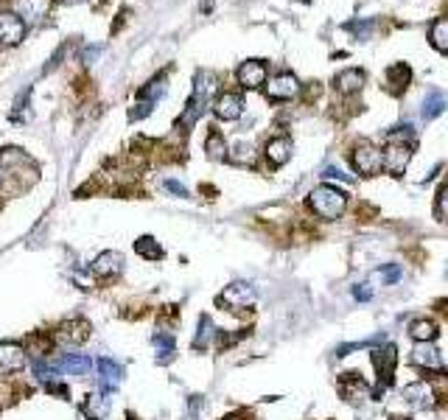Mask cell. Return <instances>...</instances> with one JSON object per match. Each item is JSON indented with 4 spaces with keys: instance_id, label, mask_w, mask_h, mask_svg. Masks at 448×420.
I'll use <instances>...</instances> for the list:
<instances>
[{
    "instance_id": "f6af8a7d",
    "label": "cell",
    "mask_w": 448,
    "mask_h": 420,
    "mask_svg": "<svg viewBox=\"0 0 448 420\" xmlns=\"http://www.w3.org/2000/svg\"><path fill=\"white\" fill-rule=\"evenodd\" d=\"M398 420H403V418H398Z\"/></svg>"
},
{
    "instance_id": "4316f807",
    "label": "cell",
    "mask_w": 448,
    "mask_h": 420,
    "mask_svg": "<svg viewBox=\"0 0 448 420\" xmlns=\"http://www.w3.org/2000/svg\"><path fill=\"white\" fill-rule=\"evenodd\" d=\"M213 339H216V328L210 323V317H199V328H196V336H193V348L205 350V348H210Z\"/></svg>"
},
{
    "instance_id": "6da1fadb",
    "label": "cell",
    "mask_w": 448,
    "mask_h": 420,
    "mask_svg": "<svg viewBox=\"0 0 448 420\" xmlns=\"http://www.w3.org/2000/svg\"><path fill=\"white\" fill-rule=\"evenodd\" d=\"M309 210L314 216H319L322 222H336L348 210V196H345V190L325 183L309 193Z\"/></svg>"
},
{
    "instance_id": "f35d334b",
    "label": "cell",
    "mask_w": 448,
    "mask_h": 420,
    "mask_svg": "<svg viewBox=\"0 0 448 420\" xmlns=\"http://www.w3.org/2000/svg\"><path fill=\"white\" fill-rule=\"evenodd\" d=\"M163 188H166V190H171V193H177V196H188V188L182 185V183H177V180H166Z\"/></svg>"
},
{
    "instance_id": "7bdbcfd3",
    "label": "cell",
    "mask_w": 448,
    "mask_h": 420,
    "mask_svg": "<svg viewBox=\"0 0 448 420\" xmlns=\"http://www.w3.org/2000/svg\"><path fill=\"white\" fill-rule=\"evenodd\" d=\"M224 420H247V415H227Z\"/></svg>"
},
{
    "instance_id": "e575fe53",
    "label": "cell",
    "mask_w": 448,
    "mask_h": 420,
    "mask_svg": "<svg viewBox=\"0 0 448 420\" xmlns=\"http://www.w3.org/2000/svg\"><path fill=\"white\" fill-rule=\"evenodd\" d=\"M322 177H325V180H336V183H351V177H345L336 166H328V168L322 171Z\"/></svg>"
},
{
    "instance_id": "d4e9b609",
    "label": "cell",
    "mask_w": 448,
    "mask_h": 420,
    "mask_svg": "<svg viewBox=\"0 0 448 420\" xmlns=\"http://www.w3.org/2000/svg\"><path fill=\"white\" fill-rule=\"evenodd\" d=\"M448 98L446 93H440V90H429L426 98H423V109H420V115L426 118V121H432V118H437L443 109H446Z\"/></svg>"
},
{
    "instance_id": "7c38bea8",
    "label": "cell",
    "mask_w": 448,
    "mask_h": 420,
    "mask_svg": "<svg viewBox=\"0 0 448 420\" xmlns=\"http://www.w3.org/2000/svg\"><path fill=\"white\" fill-rule=\"evenodd\" d=\"M23 37H26V23L11 11H0V45H20Z\"/></svg>"
},
{
    "instance_id": "f546056e",
    "label": "cell",
    "mask_w": 448,
    "mask_h": 420,
    "mask_svg": "<svg viewBox=\"0 0 448 420\" xmlns=\"http://www.w3.org/2000/svg\"><path fill=\"white\" fill-rule=\"evenodd\" d=\"M166 90H169V85H166V76H157V79H151L140 93H137V98L140 101H149V104H154L160 95H166Z\"/></svg>"
},
{
    "instance_id": "4fadbf2b",
    "label": "cell",
    "mask_w": 448,
    "mask_h": 420,
    "mask_svg": "<svg viewBox=\"0 0 448 420\" xmlns=\"http://www.w3.org/2000/svg\"><path fill=\"white\" fill-rule=\"evenodd\" d=\"M124 272V255L115 252V249H107L101 252L95 261H92V275L101 280H110V278H118Z\"/></svg>"
},
{
    "instance_id": "ba28073f",
    "label": "cell",
    "mask_w": 448,
    "mask_h": 420,
    "mask_svg": "<svg viewBox=\"0 0 448 420\" xmlns=\"http://www.w3.org/2000/svg\"><path fill=\"white\" fill-rule=\"evenodd\" d=\"M235 79H238V85L244 90H258L261 85H267V65L258 62V59H247L235 70Z\"/></svg>"
},
{
    "instance_id": "ab89813d",
    "label": "cell",
    "mask_w": 448,
    "mask_h": 420,
    "mask_svg": "<svg viewBox=\"0 0 448 420\" xmlns=\"http://www.w3.org/2000/svg\"><path fill=\"white\" fill-rule=\"evenodd\" d=\"M199 406H202V398H199V395H193V398H191V415H193V418H196Z\"/></svg>"
},
{
    "instance_id": "9c48e42d",
    "label": "cell",
    "mask_w": 448,
    "mask_h": 420,
    "mask_svg": "<svg viewBox=\"0 0 448 420\" xmlns=\"http://www.w3.org/2000/svg\"><path fill=\"white\" fill-rule=\"evenodd\" d=\"M28 362V353L20 342H0V373H20Z\"/></svg>"
},
{
    "instance_id": "cb8c5ba5",
    "label": "cell",
    "mask_w": 448,
    "mask_h": 420,
    "mask_svg": "<svg viewBox=\"0 0 448 420\" xmlns=\"http://www.w3.org/2000/svg\"><path fill=\"white\" fill-rule=\"evenodd\" d=\"M82 412H85L90 420L104 418V415L110 412V398H107V392H104V389H101V392H90L85 406H82Z\"/></svg>"
},
{
    "instance_id": "277c9868",
    "label": "cell",
    "mask_w": 448,
    "mask_h": 420,
    "mask_svg": "<svg viewBox=\"0 0 448 420\" xmlns=\"http://www.w3.org/2000/svg\"><path fill=\"white\" fill-rule=\"evenodd\" d=\"M351 166H353V171L358 177H375L384 168V151H378L370 143H361L351 154Z\"/></svg>"
},
{
    "instance_id": "ee69618b",
    "label": "cell",
    "mask_w": 448,
    "mask_h": 420,
    "mask_svg": "<svg viewBox=\"0 0 448 420\" xmlns=\"http://www.w3.org/2000/svg\"><path fill=\"white\" fill-rule=\"evenodd\" d=\"M59 3H70V0H59Z\"/></svg>"
},
{
    "instance_id": "1f68e13d",
    "label": "cell",
    "mask_w": 448,
    "mask_h": 420,
    "mask_svg": "<svg viewBox=\"0 0 448 420\" xmlns=\"http://www.w3.org/2000/svg\"><path fill=\"white\" fill-rule=\"evenodd\" d=\"M401 266L398 264H387V266H381V278H384V283L387 286H395L398 280H401Z\"/></svg>"
},
{
    "instance_id": "52a82bcc",
    "label": "cell",
    "mask_w": 448,
    "mask_h": 420,
    "mask_svg": "<svg viewBox=\"0 0 448 420\" xmlns=\"http://www.w3.org/2000/svg\"><path fill=\"white\" fill-rule=\"evenodd\" d=\"M409 160H412V146L390 143L384 149V168H387L390 177H403L406 168H409Z\"/></svg>"
},
{
    "instance_id": "3957f363",
    "label": "cell",
    "mask_w": 448,
    "mask_h": 420,
    "mask_svg": "<svg viewBox=\"0 0 448 420\" xmlns=\"http://www.w3.org/2000/svg\"><path fill=\"white\" fill-rule=\"evenodd\" d=\"M255 300H258L255 289L244 280H235V283L224 286V291L219 294V306L230 308V311H247V308L255 306Z\"/></svg>"
},
{
    "instance_id": "60d3db41",
    "label": "cell",
    "mask_w": 448,
    "mask_h": 420,
    "mask_svg": "<svg viewBox=\"0 0 448 420\" xmlns=\"http://www.w3.org/2000/svg\"><path fill=\"white\" fill-rule=\"evenodd\" d=\"M98 53H101V45H98V48H87V53H85V62L90 65V62H92Z\"/></svg>"
},
{
    "instance_id": "8d00e7d4",
    "label": "cell",
    "mask_w": 448,
    "mask_h": 420,
    "mask_svg": "<svg viewBox=\"0 0 448 420\" xmlns=\"http://www.w3.org/2000/svg\"><path fill=\"white\" fill-rule=\"evenodd\" d=\"M437 213H440V216L448 222V185L440 190V199H437Z\"/></svg>"
},
{
    "instance_id": "d6a6232c",
    "label": "cell",
    "mask_w": 448,
    "mask_h": 420,
    "mask_svg": "<svg viewBox=\"0 0 448 420\" xmlns=\"http://www.w3.org/2000/svg\"><path fill=\"white\" fill-rule=\"evenodd\" d=\"M390 143L412 146V143H415V132H412V126H398V132H393V135H390Z\"/></svg>"
},
{
    "instance_id": "e0dca14e",
    "label": "cell",
    "mask_w": 448,
    "mask_h": 420,
    "mask_svg": "<svg viewBox=\"0 0 448 420\" xmlns=\"http://www.w3.org/2000/svg\"><path fill=\"white\" fill-rule=\"evenodd\" d=\"M56 367H59L62 373L76 375V378H85V375H90V370H92V359L82 356V353H65V356H62V362H59Z\"/></svg>"
},
{
    "instance_id": "836d02e7",
    "label": "cell",
    "mask_w": 448,
    "mask_h": 420,
    "mask_svg": "<svg viewBox=\"0 0 448 420\" xmlns=\"http://www.w3.org/2000/svg\"><path fill=\"white\" fill-rule=\"evenodd\" d=\"M353 297L358 303H367V300H373V289L367 283H358V286H353Z\"/></svg>"
},
{
    "instance_id": "f1b7e54d",
    "label": "cell",
    "mask_w": 448,
    "mask_h": 420,
    "mask_svg": "<svg viewBox=\"0 0 448 420\" xmlns=\"http://www.w3.org/2000/svg\"><path fill=\"white\" fill-rule=\"evenodd\" d=\"M429 40H432V45L437 48V50L448 53V17L437 20V23L429 28Z\"/></svg>"
},
{
    "instance_id": "4dcf8cb0",
    "label": "cell",
    "mask_w": 448,
    "mask_h": 420,
    "mask_svg": "<svg viewBox=\"0 0 448 420\" xmlns=\"http://www.w3.org/2000/svg\"><path fill=\"white\" fill-rule=\"evenodd\" d=\"M154 348H157V362H169L174 356V336L171 333H157L154 336Z\"/></svg>"
},
{
    "instance_id": "5b68a950",
    "label": "cell",
    "mask_w": 448,
    "mask_h": 420,
    "mask_svg": "<svg viewBox=\"0 0 448 420\" xmlns=\"http://www.w3.org/2000/svg\"><path fill=\"white\" fill-rule=\"evenodd\" d=\"M403 401L409 404V406H415V409H432L434 404H437V389H434V384L432 381H426V378H420V381H412V384H406L401 389Z\"/></svg>"
},
{
    "instance_id": "30bf717a",
    "label": "cell",
    "mask_w": 448,
    "mask_h": 420,
    "mask_svg": "<svg viewBox=\"0 0 448 420\" xmlns=\"http://www.w3.org/2000/svg\"><path fill=\"white\" fill-rule=\"evenodd\" d=\"M300 93V82L292 73H277L267 82V95L272 101H292Z\"/></svg>"
},
{
    "instance_id": "74e56055",
    "label": "cell",
    "mask_w": 448,
    "mask_h": 420,
    "mask_svg": "<svg viewBox=\"0 0 448 420\" xmlns=\"http://www.w3.org/2000/svg\"><path fill=\"white\" fill-rule=\"evenodd\" d=\"M351 31H356L358 40H367V34H370V28H373V23H351L348 26Z\"/></svg>"
},
{
    "instance_id": "7a4b0ae2",
    "label": "cell",
    "mask_w": 448,
    "mask_h": 420,
    "mask_svg": "<svg viewBox=\"0 0 448 420\" xmlns=\"http://www.w3.org/2000/svg\"><path fill=\"white\" fill-rule=\"evenodd\" d=\"M216 90H219L216 79H213L210 73H199V76H196V85H193V95H191V101H188V107H185V112H182V118H179V124H182V126L196 124V118L205 112V107L210 104V98H213Z\"/></svg>"
},
{
    "instance_id": "603a6c76",
    "label": "cell",
    "mask_w": 448,
    "mask_h": 420,
    "mask_svg": "<svg viewBox=\"0 0 448 420\" xmlns=\"http://www.w3.org/2000/svg\"><path fill=\"white\" fill-rule=\"evenodd\" d=\"M387 79H390V90L395 95H401L409 85H412V68L403 65V62H395L390 70H387Z\"/></svg>"
},
{
    "instance_id": "44dd1931",
    "label": "cell",
    "mask_w": 448,
    "mask_h": 420,
    "mask_svg": "<svg viewBox=\"0 0 448 420\" xmlns=\"http://www.w3.org/2000/svg\"><path fill=\"white\" fill-rule=\"evenodd\" d=\"M267 160L272 166H286L292 160V140L289 138H272L264 149Z\"/></svg>"
},
{
    "instance_id": "2e32d148",
    "label": "cell",
    "mask_w": 448,
    "mask_h": 420,
    "mask_svg": "<svg viewBox=\"0 0 448 420\" xmlns=\"http://www.w3.org/2000/svg\"><path fill=\"white\" fill-rule=\"evenodd\" d=\"M95 373H98L101 389H104V392H112V389H118V384H121V378H124V367H121L118 362H112V359H98Z\"/></svg>"
},
{
    "instance_id": "7402d4cb",
    "label": "cell",
    "mask_w": 448,
    "mask_h": 420,
    "mask_svg": "<svg viewBox=\"0 0 448 420\" xmlns=\"http://www.w3.org/2000/svg\"><path fill=\"white\" fill-rule=\"evenodd\" d=\"M227 160H230V163H235V166H255L258 151H255V146H252V143L238 140V143H233V146H230Z\"/></svg>"
},
{
    "instance_id": "d6986e66",
    "label": "cell",
    "mask_w": 448,
    "mask_h": 420,
    "mask_svg": "<svg viewBox=\"0 0 448 420\" xmlns=\"http://www.w3.org/2000/svg\"><path fill=\"white\" fill-rule=\"evenodd\" d=\"M437 333H440V328H437L434 320H429V317H417V320L409 323V336L415 339V345H420V342H434Z\"/></svg>"
},
{
    "instance_id": "83f0119b",
    "label": "cell",
    "mask_w": 448,
    "mask_h": 420,
    "mask_svg": "<svg viewBox=\"0 0 448 420\" xmlns=\"http://www.w3.org/2000/svg\"><path fill=\"white\" fill-rule=\"evenodd\" d=\"M205 151H208V157H210V160L222 163V160H227V151H230V146L224 143V138L219 135V132H210V135H208V140H205Z\"/></svg>"
},
{
    "instance_id": "5bb4252c",
    "label": "cell",
    "mask_w": 448,
    "mask_h": 420,
    "mask_svg": "<svg viewBox=\"0 0 448 420\" xmlns=\"http://www.w3.org/2000/svg\"><path fill=\"white\" fill-rule=\"evenodd\" d=\"M412 365L420 370H443V353L434 342H420V345H415Z\"/></svg>"
},
{
    "instance_id": "8fae6325",
    "label": "cell",
    "mask_w": 448,
    "mask_h": 420,
    "mask_svg": "<svg viewBox=\"0 0 448 420\" xmlns=\"http://www.w3.org/2000/svg\"><path fill=\"white\" fill-rule=\"evenodd\" d=\"M87 336H90V325L85 323V320L62 323V325L56 328V333H53L56 345H62V348H76V345H82Z\"/></svg>"
},
{
    "instance_id": "ac0fdd59",
    "label": "cell",
    "mask_w": 448,
    "mask_h": 420,
    "mask_svg": "<svg viewBox=\"0 0 448 420\" xmlns=\"http://www.w3.org/2000/svg\"><path fill=\"white\" fill-rule=\"evenodd\" d=\"M50 9V0H17V17L23 23H40Z\"/></svg>"
},
{
    "instance_id": "484cf974",
    "label": "cell",
    "mask_w": 448,
    "mask_h": 420,
    "mask_svg": "<svg viewBox=\"0 0 448 420\" xmlns=\"http://www.w3.org/2000/svg\"><path fill=\"white\" fill-rule=\"evenodd\" d=\"M134 252H137L140 258H146V261H160V258H163V247H160L151 235H140V238L134 241Z\"/></svg>"
},
{
    "instance_id": "8992f818",
    "label": "cell",
    "mask_w": 448,
    "mask_h": 420,
    "mask_svg": "<svg viewBox=\"0 0 448 420\" xmlns=\"http://www.w3.org/2000/svg\"><path fill=\"white\" fill-rule=\"evenodd\" d=\"M395 362H398V350H395L393 345H387V348H373V365H375V370H378V389L373 392L375 401H378L381 389L390 384V375L395 370Z\"/></svg>"
},
{
    "instance_id": "9a60e30c",
    "label": "cell",
    "mask_w": 448,
    "mask_h": 420,
    "mask_svg": "<svg viewBox=\"0 0 448 420\" xmlns=\"http://www.w3.org/2000/svg\"><path fill=\"white\" fill-rule=\"evenodd\" d=\"M213 112L219 121H238L244 115V98L238 93H222L213 101Z\"/></svg>"
},
{
    "instance_id": "ffe728a7",
    "label": "cell",
    "mask_w": 448,
    "mask_h": 420,
    "mask_svg": "<svg viewBox=\"0 0 448 420\" xmlns=\"http://www.w3.org/2000/svg\"><path fill=\"white\" fill-rule=\"evenodd\" d=\"M334 87L342 95H356L361 87H364V73L358 68H351V70H342L336 79H334Z\"/></svg>"
},
{
    "instance_id": "b9f144b4",
    "label": "cell",
    "mask_w": 448,
    "mask_h": 420,
    "mask_svg": "<svg viewBox=\"0 0 448 420\" xmlns=\"http://www.w3.org/2000/svg\"><path fill=\"white\" fill-rule=\"evenodd\" d=\"M6 180H9V171L0 166V190H3V185H6Z\"/></svg>"
},
{
    "instance_id": "d590c367",
    "label": "cell",
    "mask_w": 448,
    "mask_h": 420,
    "mask_svg": "<svg viewBox=\"0 0 448 420\" xmlns=\"http://www.w3.org/2000/svg\"><path fill=\"white\" fill-rule=\"evenodd\" d=\"M149 112H151V104H149V101H137V107H134L132 112H129V118H132V121H137V118H146Z\"/></svg>"
}]
</instances>
